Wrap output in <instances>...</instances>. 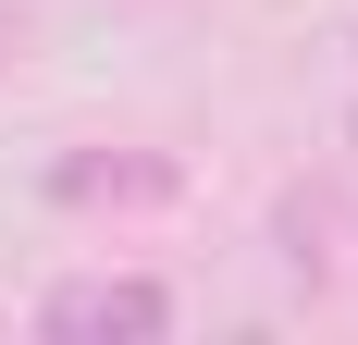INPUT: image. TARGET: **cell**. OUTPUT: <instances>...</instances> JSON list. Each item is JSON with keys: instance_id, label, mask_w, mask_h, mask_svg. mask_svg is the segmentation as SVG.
<instances>
[{"instance_id": "3", "label": "cell", "mask_w": 358, "mask_h": 345, "mask_svg": "<svg viewBox=\"0 0 358 345\" xmlns=\"http://www.w3.org/2000/svg\"><path fill=\"white\" fill-rule=\"evenodd\" d=\"M334 198H285V210H272V247H285V272L296 284H334Z\"/></svg>"}, {"instance_id": "1", "label": "cell", "mask_w": 358, "mask_h": 345, "mask_svg": "<svg viewBox=\"0 0 358 345\" xmlns=\"http://www.w3.org/2000/svg\"><path fill=\"white\" fill-rule=\"evenodd\" d=\"M37 333L50 345H99V333L148 345V333H173V284L161 272H74V284L37 296Z\"/></svg>"}, {"instance_id": "2", "label": "cell", "mask_w": 358, "mask_h": 345, "mask_svg": "<svg viewBox=\"0 0 358 345\" xmlns=\"http://www.w3.org/2000/svg\"><path fill=\"white\" fill-rule=\"evenodd\" d=\"M50 198L62 210H173L185 161H161V148H74V161H50Z\"/></svg>"}]
</instances>
